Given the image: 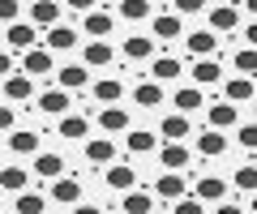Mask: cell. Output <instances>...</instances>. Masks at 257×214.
<instances>
[{
    "mask_svg": "<svg viewBox=\"0 0 257 214\" xmlns=\"http://www.w3.org/2000/svg\"><path fill=\"white\" fill-rule=\"evenodd\" d=\"M214 214H244V210H240V205H231V201H219V205H214Z\"/></svg>",
    "mask_w": 257,
    "mask_h": 214,
    "instance_id": "obj_45",
    "label": "cell"
},
{
    "mask_svg": "<svg viewBox=\"0 0 257 214\" xmlns=\"http://www.w3.org/2000/svg\"><path fill=\"white\" fill-rule=\"evenodd\" d=\"M43 210H47L43 193H18L13 197V214H43Z\"/></svg>",
    "mask_w": 257,
    "mask_h": 214,
    "instance_id": "obj_31",
    "label": "cell"
},
{
    "mask_svg": "<svg viewBox=\"0 0 257 214\" xmlns=\"http://www.w3.org/2000/svg\"><path fill=\"white\" fill-rule=\"evenodd\" d=\"M35 176L39 180H60L64 176V158L56 154V150H43V154L35 158Z\"/></svg>",
    "mask_w": 257,
    "mask_h": 214,
    "instance_id": "obj_14",
    "label": "cell"
},
{
    "mask_svg": "<svg viewBox=\"0 0 257 214\" xmlns=\"http://www.w3.org/2000/svg\"><path fill=\"white\" fill-rule=\"evenodd\" d=\"M172 103H176V112H180V116H189V112H202V107H206V99H202V86H180V90L172 94Z\"/></svg>",
    "mask_w": 257,
    "mask_h": 214,
    "instance_id": "obj_9",
    "label": "cell"
},
{
    "mask_svg": "<svg viewBox=\"0 0 257 214\" xmlns=\"http://www.w3.org/2000/svg\"><path fill=\"white\" fill-rule=\"evenodd\" d=\"M56 69V60H52V52H47V47H35V52H26V56H22V73L26 77H47Z\"/></svg>",
    "mask_w": 257,
    "mask_h": 214,
    "instance_id": "obj_5",
    "label": "cell"
},
{
    "mask_svg": "<svg viewBox=\"0 0 257 214\" xmlns=\"http://www.w3.org/2000/svg\"><path fill=\"white\" fill-rule=\"evenodd\" d=\"M30 94H35V82H30L26 73H18V77L5 82V99H9V103H22V99H30Z\"/></svg>",
    "mask_w": 257,
    "mask_h": 214,
    "instance_id": "obj_29",
    "label": "cell"
},
{
    "mask_svg": "<svg viewBox=\"0 0 257 214\" xmlns=\"http://www.w3.org/2000/svg\"><path fill=\"white\" fill-rule=\"evenodd\" d=\"M236 141H240L244 150H257V124H240V129H236Z\"/></svg>",
    "mask_w": 257,
    "mask_h": 214,
    "instance_id": "obj_40",
    "label": "cell"
},
{
    "mask_svg": "<svg viewBox=\"0 0 257 214\" xmlns=\"http://www.w3.org/2000/svg\"><path fill=\"white\" fill-rule=\"evenodd\" d=\"M244 9H248V13H257V0H248V5H244Z\"/></svg>",
    "mask_w": 257,
    "mask_h": 214,
    "instance_id": "obj_48",
    "label": "cell"
},
{
    "mask_svg": "<svg viewBox=\"0 0 257 214\" xmlns=\"http://www.w3.org/2000/svg\"><path fill=\"white\" fill-rule=\"evenodd\" d=\"M0 18H5V26H18V18H22V5H18V0H9V5L0 9Z\"/></svg>",
    "mask_w": 257,
    "mask_h": 214,
    "instance_id": "obj_43",
    "label": "cell"
},
{
    "mask_svg": "<svg viewBox=\"0 0 257 214\" xmlns=\"http://www.w3.org/2000/svg\"><path fill=\"white\" fill-rule=\"evenodd\" d=\"M13 120H18V116H13V107H5V112H0V129H5V137H9V133H18V129H13Z\"/></svg>",
    "mask_w": 257,
    "mask_h": 214,
    "instance_id": "obj_44",
    "label": "cell"
},
{
    "mask_svg": "<svg viewBox=\"0 0 257 214\" xmlns=\"http://www.w3.org/2000/svg\"><path fill=\"white\" fill-rule=\"evenodd\" d=\"M189 129H193L189 116H180V112H176V116H163V137H167V141H184V137H189Z\"/></svg>",
    "mask_w": 257,
    "mask_h": 214,
    "instance_id": "obj_30",
    "label": "cell"
},
{
    "mask_svg": "<svg viewBox=\"0 0 257 214\" xmlns=\"http://www.w3.org/2000/svg\"><path fill=\"white\" fill-rule=\"evenodd\" d=\"M82 26H86V35H90V43H103V39L111 35V26H116V22H111V13L94 9L90 18H82Z\"/></svg>",
    "mask_w": 257,
    "mask_h": 214,
    "instance_id": "obj_15",
    "label": "cell"
},
{
    "mask_svg": "<svg viewBox=\"0 0 257 214\" xmlns=\"http://www.w3.org/2000/svg\"><path fill=\"white\" fill-rule=\"evenodd\" d=\"M202 9H206L202 0H176V5H172V13H176V18H180V13H202Z\"/></svg>",
    "mask_w": 257,
    "mask_h": 214,
    "instance_id": "obj_42",
    "label": "cell"
},
{
    "mask_svg": "<svg viewBox=\"0 0 257 214\" xmlns=\"http://www.w3.org/2000/svg\"><path fill=\"white\" fill-rule=\"evenodd\" d=\"M248 210H253V214H257V193H253V201H248Z\"/></svg>",
    "mask_w": 257,
    "mask_h": 214,
    "instance_id": "obj_49",
    "label": "cell"
},
{
    "mask_svg": "<svg viewBox=\"0 0 257 214\" xmlns=\"http://www.w3.org/2000/svg\"><path fill=\"white\" fill-rule=\"evenodd\" d=\"M86 82H90V73H86V65H64L60 73H56V86H60V90H82Z\"/></svg>",
    "mask_w": 257,
    "mask_h": 214,
    "instance_id": "obj_21",
    "label": "cell"
},
{
    "mask_svg": "<svg viewBox=\"0 0 257 214\" xmlns=\"http://www.w3.org/2000/svg\"><path fill=\"white\" fill-rule=\"evenodd\" d=\"M116 13H120L124 22H142V18H150V13H155V5H146V0H120Z\"/></svg>",
    "mask_w": 257,
    "mask_h": 214,
    "instance_id": "obj_33",
    "label": "cell"
},
{
    "mask_svg": "<svg viewBox=\"0 0 257 214\" xmlns=\"http://www.w3.org/2000/svg\"><path fill=\"white\" fill-rule=\"evenodd\" d=\"M253 116H257V107H253Z\"/></svg>",
    "mask_w": 257,
    "mask_h": 214,
    "instance_id": "obj_50",
    "label": "cell"
},
{
    "mask_svg": "<svg viewBox=\"0 0 257 214\" xmlns=\"http://www.w3.org/2000/svg\"><path fill=\"white\" fill-rule=\"evenodd\" d=\"M159 158H163V167L167 171H180V167H189V146H184V141H167L163 150H159Z\"/></svg>",
    "mask_w": 257,
    "mask_h": 214,
    "instance_id": "obj_18",
    "label": "cell"
},
{
    "mask_svg": "<svg viewBox=\"0 0 257 214\" xmlns=\"http://www.w3.org/2000/svg\"><path fill=\"white\" fill-rule=\"evenodd\" d=\"M155 197H163V201H184L189 197V180L180 176V171H163L155 184Z\"/></svg>",
    "mask_w": 257,
    "mask_h": 214,
    "instance_id": "obj_3",
    "label": "cell"
},
{
    "mask_svg": "<svg viewBox=\"0 0 257 214\" xmlns=\"http://www.w3.org/2000/svg\"><path fill=\"white\" fill-rule=\"evenodd\" d=\"M206 120H210V129H219V133H227V129H236V103H210L206 107Z\"/></svg>",
    "mask_w": 257,
    "mask_h": 214,
    "instance_id": "obj_7",
    "label": "cell"
},
{
    "mask_svg": "<svg viewBox=\"0 0 257 214\" xmlns=\"http://www.w3.org/2000/svg\"><path fill=\"white\" fill-rule=\"evenodd\" d=\"M184 69H180V60L176 56H155V65H150V82H176V77H180Z\"/></svg>",
    "mask_w": 257,
    "mask_h": 214,
    "instance_id": "obj_19",
    "label": "cell"
},
{
    "mask_svg": "<svg viewBox=\"0 0 257 214\" xmlns=\"http://www.w3.org/2000/svg\"><path fill=\"white\" fill-rule=\"evenodd\" d=\"M73 43H77V30H69V26L47 30V52H64V47H73Z\"/></svg>",
    "mask_w": 257,
    "mask_h": 214,
    "instance_id": "obj_35",
    "label": "cell"
},
{
    "mask_svg": "<svg viewBox=\"0 0 257 214\" xmlns=\"http://www.w3.org/2000/svg\"><path fill=\"white\" fill-rule=\"evenodd\" d=\"M5 150H9V154H35L39 150V133H30V129L9 133V137H5Z\"/></svg>",
    "mask_w": 257,
    "mask_h": 214,
    "instance_id": "obj_20",
    "label": "cell"
},
{
    "mask_svg": "<svg viewBox=\"0 0 257 214\" xmlns=\"http://www.w3.org/2000/svg\"><path fill=\"white\" fill-rule=\"evenodd\" d=\"M30 22H35V26H47V30H56L60 26V5H56V0H39V5H30Z\"/></svg>",
    "mask_w": 257,
    "mask_h": 214,
    "instance_id": "obj_11",
    "label": "cell"
},
{
    "mask_svg": "<svg viewBox=\"0 0 257 214\" xmlns=\"http://www.w3.org/2000/svg\"><path fill=\"white\" fill-rule=\"evenodd\" d=\"M231 65H236L240 77H253L257 73V47H240L236 56H231Z\"/></svg>",
    "mask_w": 257,
    "mask_h": 214,
    "instance_id": "obj_38",
    "label": "cell"
},
{
    "mask_svg": "<svg viewBox=\"0 0 257 214\" xmlns=\"http://www.w3.org/2000/svg\"><path fill=\"white\" fill-rule=\"evenodd\" d=\"M172 214H206V210H202V201H197V197L189 193L184 201H176V210H172Z\"/></svg>",
    "mask_w": 257,
    "mask_h": 214,
    "instance_id": "obj_41",
    "label": "cell"
},
{
    "mask_svg": "<svg viewBox=\"0 0 257 214\" xmlns=\"http://www.w3.org/2000/svg\"><path fill=\"white\" fill-rule=\"evenodd\" d=\"M223 99H227V103H248V99H257V82H253V77L223 82Z\"/></svg>",
    "mask_w": 257,
    "mask_h": 214,
    "instance_id": "obj_16",
    "label": "cell"
},
{
    "mask_svg": "<svg viewBox=\"0 0 257 214\" xmlns=\"http://www.w3.org/2000/svg\"><path fill=\"white\" fill-rule=\"evenodd\" d=\"M99 129L103 133H124L128 129V112L124 107H103L99 112Z\"/></svg>",
    "mask_w": 257,
    "mask_h": 214,
    "instance_id": "obj_26",
    "label": "cell"
},
{
    "mask_svg": "<svg viewBox=\"0 0 257 214\" xmlns=\"http://www.w3.org/2000/svg\"><path fill=\"white\" fill-rule=\"evenodd\" d=\"M111 56H116V52H111L107 43H90V47H82L86 69H107V65H111Z\"/></svg>",
    "mask_w": 257,
    "mask_h": 214,
    "instance_id": "obj_27",
    "label": "cell"
},
{
    "mask_svg": "<svg viewBox=\"0 0 257 214\" xmlns=\"http://www.w3.org/2000/svg\"><path fill=\"white\" fill-rule=\"evenodd\" d=\"M56 133H60V141H86L90 137V120L86 116H64V120H56Z\"/></svg>",
    "mask_w": 257,
    "mask_h": 214,
    "instance_id": "obj_8",
    "label": "cell"
},
{
    "mask_svg": "<svg viewBox=\"0 0 257 214\" xmlns=\"http://www.w3.org/2000/svg\"><path fill=\"white\" fill-rule=\"evenodd\" d=\"M231 184L244 188V193H257V167H253V163H248V167H240L236 176H231Z\"/></svg>",
    "mask_w": 257,
    "mask_h": 214,
    "instance_id": "obj_39",
    "label": "cell"
},
{
    "mask_svg": "<svg viewBox=\"0 0 257 214\" xmlns=\"http://www.w3.org/2000/svg\"><path fill=\"white\" fill-rule=\"evenodd\" d=\"M244 39H248V47H257V22H253L248 30H244Z\"/></svg>",
    "mask_w": 257,
    "mask_h": 214,
    "instance_id": "obj_47",
    "label": "cell"
},
{
    "mask_svg": "<svg viewBox=\"0 0 257 214\" xmlns=\"http://www.w3.org/2000/svg\"><path fill=\"white\" fill-rule=\"evenodd\" d=\"M184 47L193 52V60H197V56L210 60V56H214V47H219V39H214V30H193V35L184 39Z\"/></svg>",
    "mask_w": 257,
    "mask_h": 214,
    "instance_id": "obj_10",
    "label": "cell"
},
{
    "mask_svg": "<svg viewBox=\"0 0 257 214\" xmlns=\"http://www.w3.org/2000/svg\"><path fill=\"white\" fill-rule=\"evenodd\" d=\"M219 77H223L219 60H193V82H197V86H214Z\"/></svg>",
    "mask_w": 257,
    "mask_h": 214,
    "instance_id": "obj_32",
    "label": "cell"
},
{
    "mask_svg": "<svg viewBox=\"0 0 257 214\" xmlns=\"http://www.w3.org/2000/svg\"><path fill=\"white\" fill-rule=\"evenodd\" d=\"M120 94H124V82H116V77H103V82H94V99H99L103 107H116Z\"/></svg>",
    "mask_w": 257,
    "mask_h": 214,
    "instance_id": "obj_22",
    "label": "cell"
},
{
    "mask_svg": "<svg viewBox=\"0 0 257 214\" xmlns=\"http://www.w3.org/2000/svg\"><path fill=\"white\" fill-rule=\"evenodd\" d=\"M210 30H236L240 26V9L236 5H210Z\"/></svg>",
    "mask_w": 257,
    "mask_h": 214,
    "instance_id": "obj_17",
    "label": "cell"
},
{
    "mask_svg": "<svg viewBox=\"0 0 257 214\" xmlns=\"http://www.w3.org/2000/svg\"><path fill=\"white\" fill-rule=\"evenodd\" d=\"M103 180H107V188H116V193H133V184H138V171L128 167V163H111V167L103 171Z\"/></svg>",
    "mask_w": 257,
    "mask_h": 214,
    "instance_id": "obj_6",
    "label": "cell"
},
{
    "mask_svg": "<svg viewBox=\"0 0 257 214\" xmlns=\"http://www.w3.org/2000/svg\"><path fill=\"white\" fill-rule=\"evenodd\" d=\"M86 158L99 163V167H111V158H116V141H111V137H90V141H86Z\"/></svg>",
    "mask_w": 257,
    "mask_h": 214,
    "instance_id": "obj_13",
    "label": "cell"
},
{
    "mask_svg": "<svg viewBox=\"0 0 257 214\" xmlns=\"http://www.w3.org/2000/svg\"><path fill=\"white\" fill-rule=\"evenodd\" d=\"M150 30H155V39H180V18H176V13H159L155 22H150Z\"/></svg>",
    "mask_w": 257,
    "mask_h": 214,
    "instance_id": "obj_28",
    "label": "cell"
},
{
    "mask_svg": "<svg viewBox=\"0 0 257 214\" xmlns=\"http://www.w3.org/2000/svg\"><path fill=\"white\" fill-rule=\"evenodd\" d=\"M133 103H138V107H159V103H163V86L159 82H138L133 86Z\"/></svg>",
    "mask_w": 257,
    "mask_h": 214,
    "instance_id": "obj_25",
    "label": "cell"
},
{
    "mask_svg": "<svg viewBox=\"0 0 257 214\" xmlns=\"http://www.w3.org/2000/svg\"><path fill=\"white\" fill-rule=\"evenodd\" d=\"M39 112H43V116H56V120H64V116H69V90H60V86L43 90V94H39Z\"/></svg>",
    "mask_w": 257,
    "mask_h": 214,
    "instance_id": "obj_4",
    "label": "cell"
},
{
    "mask_svg": "<svg viewBox=\"0 0 257 214\" xmlns=\"http://www.w3.org/2000/svg\"><path fill=\"white\" fill-rule=\"evenodd\" d=\"M223 150H227V133H219V129H206L202 137H197V154L214 158V154H223Z\"/></svg>",
    "mask_w": 257,
    "mask_h": 214,
    "instance_id": "obj_24",
    "label": "cell"
},
{
    "mask_svg": "<svg viewBox=\"0 0 257 214\" xmlns=\"http://www.w3.org/2000/svg\"><path fill=\"white\" fill-rule=\"evenodd\" d=\"M193 197H197V201H223V197H227V180L202 176L197 184H193Z\"/></svg>",
    "mask_w": 257,
    "mask_h": 214,
    "instance_id": "obj_12",
    "label": "cell"
},
{
    "mask_svg": "<svg viewBox=\"0 0 257 214\" xmlns=\"http://www.w3.org/2000/svg\"><path fill=\"white\" fill-rule=\"evenodd\" d=\"M0 180H5V188H9V193L13 197H18V193H30V180H26V171H22V167H13V163H9V167H5V171H0Z\"/></svg>",
    "mask_w": 257,
    "mask_h": 214,
    "instance_id": "obj_37",
    "label": "cell"
},
{
    "mask_svg": "<svg viewBox=\"0 0 257 214\" xmlns=\"http://www.w3.org/2000/svg\"><path fill=\"white\" fill-rule=\"evenodd\" d=\"M155 146H159V137L150 129H133L128 133V150H133V154H150Z\"/></svg>",
    "mask_w": 257,
    "mask_h": 214,
    "instance_id": "obj_36",
    "label": "cell"
},
{
    "mask_svg": "<svg viewBox=\"0 0 257 214\" xmlns=\"http://www.w3.org/2000/svg\"><path fill=\"white\" fill-rule=\"evenodd\" d=\"M47 197H52L56 205H82V180H73V176L52 180V184H47Z\"/></svg>",
    "mask_w": 257,
    "mask_h": 214,
    "instance_id": "obj_2",
    "label": "cell"
},
{
    "mask_svg": "<svg viewBox=\"0 0 257 214\" xmlns=\"http://www.w3.org/2000/svg\"><path fill=\"white\" fill-rule=\"evenodd\" d=\"M73 214H103L99 205H90V201H82V205H73Z\"/></svg>",
    "mask_w": 257,
    "mask_h": 214,
    "instance_id": "obj_46",
    "label": "cell"
},
{
    "mask_svg": "<svg viewBox=\"0 0 257 214\" xmlns=\"http://www.w3.org/2000/svg\"><path fill=\"white\" fill-rule=\"evenodd\" d=\"M120 210H124V214H150V210H155V197H150L146 188H133V193H124Z\"/></svg>",
    "mask_w": 257,
    "mask_h": 214,
    "instance_id": "obj_23",
    "label": "cell"
},
{
    "mask_svg": "<svg viewBox=\"0 0 257 214\" xmlns=\"http://www.w3.org/2000/svg\"><path fill=\"white\" fill-rule=\"evenodd\" d=\"M35 43H39V30H35V22H18V26H5V47L9 52H35Z\"/></svg>",
    "mask_w": 257,
    "mask_h": 214,
    "instance_id": "obj_1",
    "label": "cell"
},
{
    "mask_svg": "<svg viewBox=\"0 0 257 214\" xmlns=\"http://www.w3.org/2000/svg\"><path fill=\"white\" fill-rule=\"evenodd\" d=\"M150 52H155V43H150L146 35H128V39H124V56H128V60H146Z\"/></svg>",
    "mask_w": 257,
    "mask_h": 214,
    "instance_id": "obj_34",
    "label": "cell"
}]
</instances>
